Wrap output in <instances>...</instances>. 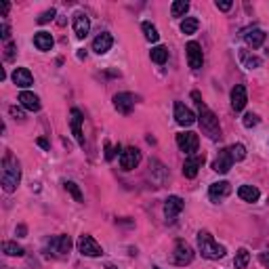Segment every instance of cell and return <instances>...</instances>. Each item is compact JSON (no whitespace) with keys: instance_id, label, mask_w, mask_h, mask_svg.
Returning <instances> with one entry per match:
<instances>
[{"instance_id":"obj_19","label":"cell","mask_w":269,"mask_h":269,"mask_svg":"<svg viewBox=\"0 0 269 269\" xmlns=\"http://www.w3.org/2000/svg\"><path fill=\"white\" fill-rule=\"evenodd\" d=\"M202 164H204V156H189V158L185 160V164H183V175L187 177V179H194L196 175H198V170L202 168Z\"/></svg>"},{"instance_id":"obj_1","label":"cell","mask_w":269,"mask_h":269,"mask_svg":"<svg viewBox=\"0 0 269 269\" xmlns=\"http://www.w3.org/2000/svg\"><path fill=\"white\" fill-rule=\"evenodd\" d=\"M191 99H194V103H196V107H198V124H200L202 132H204L206 137L213 139V141L221 139V126H219L217 114H215V111H213L204 101H202V95H200L198 91H191Z\"/></svg>"},{"instance_id":"obj_2","label":"cell","mask_w":269,"mask_h":269,"mask_svg":"<svg viewBox=\"0 0 269 269\" xmlns=\"http://www.w3.org/2000/svg\"><path fill=\"white\" fill-rule=\"evenodd\" d=\"M196 240H198V251L202 253V257H204V259L217 261V259H223V257H225V246H221V244L213 238L210 232H206V229L198 232Z\"/></svg>"},{"instance_id":"obj_16","label":"cell","mask_w":269,"mask_h":269,"mask_svg":"<svg viewBox=\"0 0 269 269\" xmlns=\"http://www.w3.org/2000/svg\"><path fill=\"white\" fill-rule=\"evenodd\" d=\"M248 103V95H246V86L244 84H236L232 88V107L234 111H242Z\"/></svg>"},{"instance_id":"obj_23","label":"cell","mask_w":269,"mask_h":269,"mask_svg":"<svg viewBox=\"0 0 269 269\" xmlns=\"http://www.w3.org/2000/svg\"><path fill=\"white\" fill-rule=\"evenodd\" d=\"M53 44H55V40H53L51 32H38V34H34V47H36L38 51L47 53V51L53 49Z\"/></svg>"},{"instance_id":"obj_4","label":"cell","mask_w":269,"mask_h":269,"mask_svg":"<svg viewBox=\"0 0 269 269\" xmlns=\"http://www.w3.org/2000/svg\"><path fill=\"white\" fill-rule=\"evenodd\" d=\"M194 261V248L185 240H177L175 242V253H172V263L179 267H185Z\"/></svg>"},{"instance_id":"obj_6","label":"cell","mask_w":269,"mask_h":269,"mask_svg":"<svg viewBox=\"0 0 269 269\" xmlns=\"http://www.w3.org/2000/svg\"><path fill=\"white\" fill-rule=\"evenodd\" d=\"M78 251L84 257H101L103 255V248L97 244V240L93 236H86V234H82L78 238Z\"/></svg>"},{"instance_id":"obj_13","label":"cell","mask_w":269,"mask_h":269,"mask_svg":"<svg viewBox=\"0 0 269 269\" xmlns=\"http://www.w3.org/2000/svg\"><path fill=\"white\" fill-rule=\"evenodd\" d=\"M232 194V183L229 181H217L208 187V198L210 202H215V204H219L221 200H225L227 196Z\"/></svg>"},{"instance_id":"obj_3","label":"cell","mask_w":269,"mask_h":269,"mask_svg":"<svg viewBox=\"0 0 269 269\" xmlns=\"http://www.w3.org/2000/svg\"><path fill=\"white\" fill-rule=\"evenodd\" d=\"M21 181V168L17 158H13V153H7L3 160V189L7 194H13Z\"/></svg>"},{"instance_id":"obj_45","label":"cell","mask_w":269,"mask_h":269,"mask_svg":"<svg viewBox=\"0 0 269 269\" xmlns=\"http://www.w3.org/2000/svg\"><path fill=\"white\" fill-rule=\"evenodd\" d=\"M105 269H116V267L114 265H105Z\"/></svg>"},{"instance_id":"obj_5","label":"cell","mask_w":269,"mask_h":269,"mask_svg":"<svg viewBox=\"0 0 269 269\" xmlns=\"http://www.w3.org/2000/svg\"><path fill=\"white\" fill-rule=\"evenodd\" d=\"M177 145H179V149H181L183 153L194 156V153L198 151L200 137H198L196 132H191V130H187V132H179V134H177Z\"/></svg>"},{"instance_id":"obj_31","label":"cell","mask_w":269,"mask_h":269,"mask_svg":"<svg viewBox=\"0 0 269 269\" xmlns=\"http://www.w3.org/2000/svg\"><path fill=\"white\" fill-rule=\"evenodd\" d=\"M187 11H189V3H185V0H177V3L170 5V13H172V17H183Z\"/></svg>"},{"instance_id":"obj_26","label":"cell","mask_w":269,"mask_h":269,"mask_svg":"<svg viewBox=\"0 0 269 269\" xmlns=\"http://www.w3.org/2000/svg\"><path fill=\"white\" fill-rule=\"evenodd\" d=\"M149 57H151V61H153V63L164 65V63L168 61V49H166V47H162V44H158V47H153V49H151Z\"/></svg>"},{"instance_id":"obj_38","label":"cell","mask_w":269,"mask_h":269,"mask_svg":"<svg viewBox=\"0 0 269 269\" xmlns=\"http://www.w3.org/2000/svg\"><path fill=\"white\" fill-rule=\"evenodd\" d=\"M9 111H11V116H13L15 120H24V118H26V114H24V109H21V107H17V105H13V107H11Z\"/></svg>"},{"instance_id":"obj_15","label":"cell","mask_w":269,"mask_h":269,"mask_svg":"<svg viewBox=\"0 0 269 269\" xmlns=\"http://www.w3.org/2000/svg\"><path fill=\"white\" fill-rule=\"evenodd\" d=\"M175 120H177V124H181V126H191L198 118H196V114L189 109V107H185L183 103H175Z\"/></svg>"},{"instance_id":"obj_36","label":"cell","mask_w":269,"mask_h":269,"mask_svg":"<svg viewBox=\"0 0 269 269\" xmlns=\"http://www.w3.org/2000/svg\"><path fill=\"white\" fill-rule=\"evenodd\" d=\"M57 15V11L55 9H49V11H44L40 17H38V24L40 26H44V24H49V21H53V17Z\"/></svg>"},{"instance_id":"obj_39","label":"cell","mask_w":269,"mask_h":269,"mask_svg":"<svg viewBox=\"0 0 269 269\" xmlns=\"http://www.w3.org/2000/svg\"><path fill=\"white\" fill-rule=\"evenodd\" d=\"M116 151H120V147H111L109 143H105V160H114Z\"/></svg>"},{"instance_id":"obj_18","label":"cell","mask_w":269,"mask_h":269,"mask_svg":"<svg viewBox=\"0 0 269 269\" xmlns=\"http://www.w3.org/2000/svg\"><path fill=\"white\" fill-rule=\"evenodd\" d=\"M11 78H13V82H15L19 88H28V86L34 84V76H32V72L28 70V67H17Z\"/></svg>"},{"instance_id":"obj_40","label":"cell","mask_w":269,"mask_h":269,"mask_svg":"<svg viewBox=\"0 0 269 269\" xmlns=\"http://www.w3.org/2000/svg\"><path fill=\"white\" fill-rule=\"evenodd\" d=\"M215 5H217V9H219V11H229V9L234 7L232 0H217Z\"/></svg>"},{"instance_id":"obj_7","label":"cell","mask_w":269,"mask_h":269,"mask_svg":"<svg viewBox=\"0 0 269 269\" xmlns=\"http://www.w3.org/2000/svg\"><path fill=\"white\" fill-rule=\"evenodd\" d=\"M183 208H185V202L181 198H179V196H168L164 200V217H166V221L172 223L179 215H181Z\"/></svg>"},{"instance_id":"obj_12","label":"cell","mask_w":269,"mask_h":269,"mask_svg":"<svg viewBox=\"0 0 269 269\" xmlns=\"http://www.w3.org/2000/svg\"><path fill=\"white\" fill-rule=\"evenodd\" d=\"M185 53H187V63L191 70H200L202 63H204V55H202V47L198 42H187V47H185Z\"/></svg>"},{"instance_id":"obj_22","label":"cell","mask_w":269,"mask_h":269,"mask_svg":"<svg viewBox=\"0 0 269 269\" xmlns=\"http://www.w3.org/2000/svg\"><path fill=\"white\" fill-rule=\"evenodd\" d=\"M17 101H19L21 107H26L30 111H38L40 109V97L34 95V93H30V91H21L19 97H17Z\"/></svg>"},{"instance_id":"obj_34","label":"cell","mask_w":269,"mask_h":269,"mask_svg":"<svg viewBox=\"0 0 269 269\" xmlns=\"http://www.w3.org/2000/svg\"><path fill=\"white\" fill-rule=\"evenodd\" d=\"M15 53H17V44H15V42H7V44H5V59H7V61H13V59H15Z\"/></svg>"},{"instance_id":"obj_20","label":"cell","mask_w":269,"mask_h":269,"mask_svg":"<svg viewBox=\"0 0 269 269\" xmlns=\"http://www.w3.org/2000/svg\"><path fill=\"white\" fill-rule=\"evenodd\" d=\"M111 47H114V38H111V34H107V32L99 34V36L93 40V51H95L97 55H105Z\"/></svg>"},{"instance_id":"obj_17","label":"cell","mask_w":269,"mask_h":269,"mask_svg":"<svg viewBox=\"0 0 269 269\" xmlns=\"http://www.w3.org/2000/svg\"><path fill=\"white\" fill-rule=\"evenodd\" d=\"M114 107L120 111V114L128 116L130 111H132V107H134V97L130 93H118L114 97Z\"/></svg>"},{"instance_id":"obj_32","label":"cell","mask_w":269,"mask_h":269,"mask_svg":"<svg viewBox=\"0 0 269 269\" xmlns=\"http://www.w3.org/2000/svg\"><path fill=\"white\" fill-rule=\"evenodd\" d=\"M229 153H232L234 162H240V160H244V158H246V147H244L242 143H234V145L229 147Z\"/></svg>"},{"instance_id":"obj_14","label":"cell","mask_w":269,"mask_h":269,"mask_svg":"<svg viewBox=\"0 0 269 269\" xmlns=\"http://www.w3.org/2000/svg\"><path fill=\"white\" fill-rule=\"evenodd\" d=\"M232 166H234V158H232V153H229V147L227 149H221L219 156L215 158V162H213V170L219 172V175H225V172H229Z\"/></svg>"},{"instance_id":"obj_37","label":"cell","mask_w":269,"mask_h":269,"mask_svg":"<svg viewBox=\"0 0 269 269\" xmlns=\"http://www.w3.org/2000/svg\"><path fill=\"white\" fill-rule=\"evenodd\" d=\"M0 36H3V40L11 42V40H9V38H11V28H9V24H7V19H3V24H0Z\"/></svg>"},{"instance_id":"obj_8","label":"cell","mask_w":269,"mask_h":269,"mask_svg":"<svg viewBox=\"0 0 269 269\" xmlns=\"http://www.w3.org/2000/svg\"><path fill=\"white\" fill-rule=\"evenodd\" d=\"M139 162H141V151L137 147H126L124 151H120V168L122 170L137 168Z\"/></svg>"},{"instance_id":"obj_42","label":"cell","mask_w":269,"mask_h":269,"mask_svg":"<svg viewBox=\"0 0 269 269\" xmlns=\"http://www.w3.org/2000/svg\"><path fill=\"white\" fill-rule=\"evenodd\" d=\"M36 143H38V145H40L42 149H51V145H49V141H47V139H42V137H40V139H38Z\"/></svg>"},{"instance_id":"obj_9","label":"cell","mask_w":269,"mask_h":269,"mask_svg":"<svg viewBox=\"0 0 269 269\" xmlns=\"http://www.w3.org/2000/svg\"><path fill=\"white\" fill-rule=\"evenodd\" d=\"M49 248L55 257H63L72 251V238L70 236H55L49 240Z\"/></svg>"},{"instance_id":"obj_10","label":"cell","mask_w":269,"mask_h":269,"mask_svg":"<svg viewBox=\"0 0 269 269\" xmlns=\"http://www.w3.org/2000/svg\"><path fill=\"white\" fill-rule=\"evenodd\" d=\"M72 24H74L76 38H80V40H84L88 36V32H91V19H88V15L82 13V11L74 13V21H72Z\"/></svg>"},{"instance_id":"obj_24","label":"cell","mask_w":269,"mask_h":269,"mask_svg":"<svg viewBox=\"0 0 269 269\" xmlns=\"http://www.w3.org/2000/svg\"><path fill=\"white\" fill-rule=\"evenodd\" d=\"M238 196H240V200H244V202H259L261 191H259L255 185H240Z\"/></svg>"},{"instance_id":"obj_35","label":"cell","mask_w":269,"mask_h":269,"mask_svg":"<svg viewBox=\"0 0 269 269\" xmlns=\"http://www.w3.org/2000/svg\"><path fill=\"white\" fill-rule=\"evenodd\" d=\"M242 124H244L246 128H253V126H257V124H259V116H257V114H253V111H251V114H246V116H244Z\"/></svg>"},{"instance_id":"obj_28","label":"cell","mask_w":269,"mask_h":269,"mask_svg":"<svg viewBox=\"0 0 269 269\" xmlns=\"http://www.w3.org/2000/svg\"><path fill=\"white\" fill-rule=\"evenodd\" d=\"M3 253L9 257H24V248L17 244V242H3Z\"/></svg>"},{"instance_id":"obj_11","label":"cell","mask_w":269,"mask_h":269,"mask_svg":"<svg viewBox=\"0 0 269 269\" xmlns=\"http://www.w3.org/2000/svg\"><path fill=\"white\" fill-rule=\"evenodd\" d=\"M82 122H84V118H82V111H80L78 107H74V109L70 111V126H72V134H74V139L78 141V145H80V147H84Z\"/></svg>"},{"instance_id":"obj_21","label":"cell","mask_w":269,"mask_h":269,"mask_svg":"<svg viewBox=\"0 0 269 269\" xmlns=\"http://www.w3.org/2000/svg\"><path fill=\"white\" fill-rule=\"evenodd\" d=\"M265 38H267V34H265L263 30H259V28H251V30H246V32H244V40H246V44H248V47H253V49L263 47Z\"/></svg>"},{"instance_id":"obj_43","label":"cell","mask_w":269,"mask_h":269,"mask_svg":"<svg viewBox=\"0 0 269 269\" xmlns=\"http://www.w3.org/2000/svg\"><path fill=\"white\" fill-rule=\"evenodd\" d=\"M17 234H19V238H24V236L28 234V229H26V225H19V227H17Z\"/></svg>"},{"instance_id":"obj_27","label":"cell","mask_w":269,"mask_h":269,"mask_svg":"<svg viewBox=\"0 0 269 269\" xmlns=\"http://www.w3.org/2000/svg\"><path fill=\"white\" fill-rule=\"evenodd\" d=\"M141 30H143V34H145V40H147V42H158V40H160L158 30H156V26H153V24H149V21H143V24H141Z\"/></svg>"},{"instance_id":"obj_46","label":"cell","mask_w":269,"mask_h":269,"mask_svg":"<svg viewBox=\"0 0 269 269\" xmlns=\"http://www.w3.org/2000/svg\"><path fill=\"white\" fill-rule=\"evenodd\" d=\"M153 269H160V267H153Z\"/></svg>"},{"instance_id":"obj_25","label":"cell","mask_w":269,"mask_h":269,"mask_svg":"<svg viewBox=\"0 0 269 269\" xmlns=\"http://www.w3.org/2000/svg\"><path fill=\"white\" fill-rule=\"evenodd\" d=\"M240 61L246 70H257V67L263 65V59H259L257 55H251L248 51H240Z\"/></svg>"},{"instance_id":"obj_29","label":"cell","mask_w":269,"mask_h":269,"mask_svg":"<svg viewBox=\"0 0 269 269\" xmlns=\"http://www.w3.org/2000/svg\"><path fill=\"white\" fill-rule=\"evenodd\" d=\"M248 261H251V253L246 251V248H240V251L236 253L234 267H236V269H246V265H248Z\"/></svg>"},{"instance_id":"obj_33","label":"cell","mask_w":269,"mask_h":269,"mask_svg":"<svg viewBox=\"0 0 269 269\" xmlns=\"http://www.w3.org/2000/svg\"><path fill=\"white\" fill-rule=\"evenodd\" d=\"M65 189L72 194V198H74L76 202H84V198H82V191H80V187H78L74 181H65Z\"/></svg>"},{"instance_id":"obj_30","label":"cell","mask_w":269,"mask_h":269,"mask_svg":"<svg viewBox=\"0 0 269 269\" xmlns=\"http://www.w3.org/2000/svg\"><path fill=\"white\" fill-rule=\"evenodd\" d=\"M198 28H200V21H198L196 17H185V19L181 21V32H183V34H196Z\"/></svg>"},{"instance_id":"obj_44","label":"cell","mask_w":269,"mask_h":269,"mask_svg":"<svg viewBox=\"0 0 269 269\" xmlns=\"http://www.w3.org/2000/svg\"><path fill=\"white\" fill-rule=\"evenodd\" d=\"M9 9H11V5H9V3H3V17H7Z\"/></svg>"},{"instance_id":"obj_41","label":"cell","mask_w":269,"mask_h":269,"mask_svg":"<svg viewBox=\"0 0 269 269\" xmlns=\"http://www.w3.org/2000/svg\"><path fill=\"white\" fill-rule=\"evenodd\" d=\"M259 261H261L263 267L269 269V253H259Z\"/></svg>"}]
</instances>
